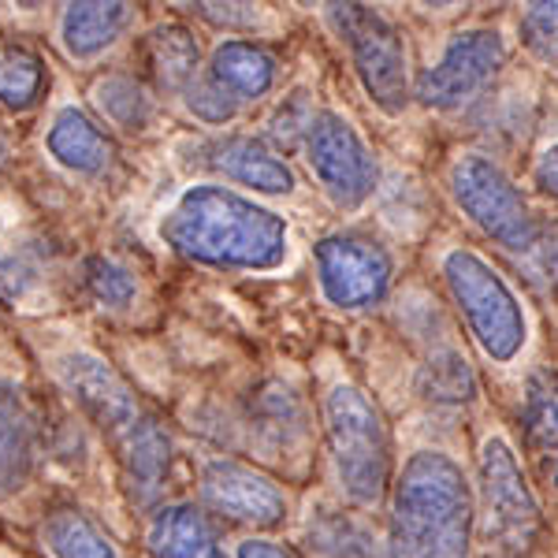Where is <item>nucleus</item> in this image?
I'll return each mask as SVG.
<instances>
[{
  "label": "nucleus",
  "mask_w": 558,
  "mask_h": 558,
  "mask_svg": "<svg viewBox=\"0 0 558 558\" xmlns=\"http://www.w3.org/2000/svg\"><path fill=\"white\" fill-rule=\"evenodd\" d=\"M45 149L60 168L75 175H101L116 160V142L101 131V123L89 120L83 108L68 105L52 116L49 134H45Z\"/></svg>",
  "instance_id": "4468645a"
},
{
  "label": "nucleus",
  "mask_w": 558,
  "mask_h": 558,
  "mask_svg": "<svg viewBox=\"0 0 558 558\" xmlns=\"http://www.w3.org/2000/svg\"><path fill=\"white\" fill-rule=\"evenodd\" d=\"M149 68L157 75V86L168 94H186L202 78V49L186 26L165 23L149 34Z\"/></svg>",
  "instance_id": "6ab92c4d"
},
{
  "label": "nucleus",
  "mask_w": 558,
  "mask_h": 558,
  "mask_svg": "<svg viewBox=\"0 0 558 558\" xmlns=\"http://www.w3.org/2000/svg\"><path fill=\"white\" fill-rule=\"evenodd\" d=\"M4 165H8V138L0 134V168H4Z\"/></svg>",
  "instance_id": "e433bc0d"
},
{
  "label": "nucleus",
  "mask_w": 558,
  "mask_h": 558,
  "mask_svg": "<svg viewBox=\"0 0 558 558\" xmlns=\"http://www.w3.org/2000/svg\"><path fill=\"white\" fill-rule=\"evenodd\" d=\"M417 384H421V395H425L428 402H436V407H465L476 395L473 368L454 347L432 350L428 362L421 365Z\"/></svg>",
  "instance_id": "5701e85b"
},
{
  "label": "nucleus",
  "mask_w": 558,
  "mask_h": 558,
  "mask_svg": "<svg viewBox=\"0 0 558 558\" xmlns=\"http://www.w3.org/2000/svg\"><path fill=\"white\" fill-rule=\"evenodd\" d=\"M205 75L228 97H235L239 105L260 101L265 94H272L279 68L276 57L268 49H260L254 41H220L213 49V60L205 68Z\"/></svg>",
  "instance_id": "a211bd4d"
},
{
  "label": "nucleus",
  "mask_w": 558,
  "mask_h": 558,
  "mask_svg": "<svg viewBox=\"0 0 558 558\" xmlns=\"http://www.w3.org/2000/svg\"><path fill=\"white\" fill-rule=\"evenodd\" d=\"M202 502L213 514L235 521V525L276 529L287 521L291 499L268 473L254 470L246 462L213 458L202 470Z\"/></svg>",
  "instance_id": "f8f14e48"
},
{
  "label": "nucleus",
  "mask_w": 558,
  "mask_h": 558,
  "mask_svg": "<svg viewBox=\"0 0 558 558\" xmlns=\"http://www.w3.org/2000/svg\"><path fill=\"white\" fill-rule=\"evenodd\" d=\"M38 413L20 384L0 380V502L26 492L38 465Z\"/></svg>",
  "instance_id": "ddd939ff"
},
{
  "label": "nucleus",
  "mask_w": 558,
  "mask_h": 558,
  "mask_svg": "<svg viewBox=\"0 0 558 558\" xmlns=\"http://www.w3.org/2000/svg\"><path fill=\"white\" fill-rule=\"evenodd\" d=\"M41 4H45V0H15V8H20V12H38Z\"/></svg>",
  "instance_id": "c9c22d12"
},
{
  "label": "nucleus",
  "mask_w": 558,
  "mask_h": 558,
  "mask_svg": "<svg viewBox=\"0 0 558 558\" xmlns=\"http://www.w3.org/2000/svg\"><path fill=\"white\" fill-rule=\"evenodd\" d=\"M183 97H186V108H191L197 120H205V123H228V120H235V112H239L235 97L223 94L209 75L197 78Z\"/></svg>",
  "instance_id": "c85d7f7f"
},
{
  "label": "nucleus",
  "mask_w": 558,
  "mask_h": 558,
  "mask_svg": "<svg viewBox=\"0 0 558 558\" xmlns=\"http://www.w3.org/2000/svg\"><path fill=\"white\" fill-rule=\"evenodd\" d=\"M521 421L536 451L558 458V368H536L525 380Z\"/></svg>",
  "instance_id": "4be33fe9"
},
{
  "label": "nucleus",
  "mask_w": 558,
  "mask_h": 558,
  "mask_svg": "<svg viewBox=\"0 0 558 558\" xmlns=\"http://www.w3.org/2000/svg\"><path fill=\"white\" fill-rule=\"evenodd\" d=\"M439 272L484 357L495 365L514 362L529 343V317L507 279L465 246L447 250Z\"/></svg>",
  "instance_id": "39448f33"
},
{
  "label": "nucleus",
  "mask_w": 558,
  "mask_h": 558,
  "mask_svg": "<svg viewBox=\"0 0 558 558\" xmlns=\"http://www.w3.org/2000/svg\"><path fill=\"white\" fill-rule=\"evenodd\" d=\"M518 34L529 57L558 68V0H521Z\"/></svg>",
  "instance_id": "a878e982"
},
{
  "label": "nucleus",
  "mask_w": 558,
  "mask_h": 558,
  "mask_svg": "<svg viewBox=\"0 0 558 558\" xmlns=\"http://www.w3.org/2000/svg\"><path fill=\"white\" fill-rule=\"evenodd\" d=\"M213 165L220 168L228 179L250 186L257 194H291L294 186V172L279 153L260 138H250V134H231V138L216 142L213 146Z\"/></svg>",
  "instance_id": "dca6fc26"
},
{
  "label": "nucleus",
  "mask_w": 558,
  "mask_h": 558,
  "mask_svg": "<svg viewBox=\"0 0 558 558\" xmlns=\"http://www.w3.org/2000/svg\"><path fill=\"white\" fill-rule=\"evenodd\" d=\"M533 179H536L539 191H544L547 197H555V202H558V142H555V146H547V149L536 157Z\"/></svg>",
  "instance_id": "2f4dec72"
},
{
  "label": "nucleus",
  "mask_w": 558,
  "mask_h": 558,
  "mask_svg": "<svg viewBox=\"0 0 558 558\" xmlns=\"http://www.w3.org/2000/svg\"><path fill=\"white\" fill-rule=\"evenodd\" d=\"M302 146H305V160H310L320 191L331 197L336 209L354 213L373 197L376 157L347 116L317 112Z\"/></svg>",
  "instance_id": "1a4fd4ad"
},
{
  "label": "nucleus",
  "mask_w": 558,
  "mask_h": 558,
  "mask_svg": "<svg viewBox=\"0 0 558 558\" xmlns=\"http://www.w3.org/2000/svg\"><path fill=\"white\" fill-rule=\"evenodd\" d=\"M197 20H205L216 31H257L265 20L260 0H175Z\"/></svg>",
  "instance_id": "cd10ccee"
},
{
  "label": "nucleus",
  "mask_w": 558,
  "mask_h": 558,
  "mask_svg": "<svg viewBox=\"0 0 558 558\" xmlns=\"http://www.w3.org/2000/svg\"><path fill=\"white\" fill-rule=\"evenodd\" d=\"M328 23L347 45L357 83L387 116H402L410 105L407 41L380 8L365 0H328Z\"/></svg>",
  "instance_id": "0eeeda50"
},
{
  "label": "nucleus",
  "mask_w": 558,
  "mask_h": 558,
  "mask_svg": "<svg viewBox=\"0 0 558 558\" xmlns=\"http://www.w3.org/2000/svg\"><path fill=\"white\" fill-rule=\"evenodd\" d=\"M476 488L447 451H413L387 495V558H473Z\"/></svg>",
  "instance_id": "f03ea898"
},
{
  "label": "nucleus",
  "mask_w": 558,
  "mask_h": 558,
  "mask_svg": "<svg viewBox=\"0 0 558 558\" xmlns=\"http://www.w3.org/2000/svg\"><path fill=\"white\" fill-rule=\"evenodd\" d=\"M425 8H432V12H447V8H454V4H465V0H421Z\"/></svg>",
  "instance_id": "f704fd0d"
},
{
  "label": "nucleus",
  "mask_w": 558,
  "mask_h": 558,
  "mask_svg": "<svg viewBox=\"0 0 558 558\" xmlns=\"http://www.w3.org/2000/svg\"><path fill=\"white\" fill-rule=\"evenodd\" d=\"M153 558H228L209 514L194 502H168L149 521L146 533Z\"/></svg>",
  "instance_id": "f3484780"
},
{
  "label": "nucleus",
  "mask_w": 558,
  "mask_h": 558,
  "mask_svg": "<svg viewBox=\"0 0 558 558\" xmlns=\"http://www.w3.org/2000/svg\"><path fill=\"white\" fill-rule=\"evenodd\" d=\"M313 108L310 101H305V94H291V97H283V105L276 108V116H272V138L279 142V146H291V142H305V134H310L313 128Z\"/></svg>",
  "instance_id": "c756f323"
},
{
  "label": "nucleus",
  "mask_w": 558,
  "mask_h": 558,
  "mask_svg": "<svg viewBox=\"0 0 558 558\" xmlns=\"http://www.w3.org/2000/svg\"><path fill=\"white\" fill-rule=\"evenodd\" d=\"M447 186H451L458 209L502 250L529 254L544 242V228H539L533 205L499 160L484 157V153H465L451 165Z\"/></svg>",
  "instance_id": "6e6552de"
},
{
  "label": "nucleus",
  "mask_w": 558,
  "mask_h": 558,
  "mask_svg": "<svg viewBox=\"0 0 558 558\" xmlns=\"http://www.w3.org/2000/svg\"><path fill=\"white\" fill-rule=\"evenodd\" d=\"M160 239L216 272H272L291 254L283 216L220 183L186 186L160 220Z\"/></svg>",
  "instance_id": "f257e3e1"
},
{
  "label": "nucleus",
  "mask_w": 558,
  "mask_h": 558,
  "mask_svg": "<svg viewBox=\"0 0 558 558\" xmlns=\"http://www.w3.org/2000/svg\"><path fill=\"white\" fill-rule=\"evenodd\" d=\"M476 529L488 551L518 558L536 544L539 518L536 492L507 436H488L476 458Z\"/></svg>",
  "instance_id": "423d86ee"
},
{
  "label": "nucleus",
  "mask_w": 558,
  "mask_h": 558,
  "mask_svg": "<svg viewBox=\"0 0 558 558\" xmlns=\"http://www.w3.org/2000/svg\"><path fill=\"white\" fill-rule=\"evenodd\" d=\"M310 547L320 558H376L373 533L343 510H320L310 521Z\"/></svg>",
  "instance_id": "b1692460"
},
{
  "label": "nucleus",
  "mask_w": 558,
  "mask_h": 558,
  "mask_svg": "<svg viewBox=\"0 0 558 558\" xmlns=\"http://www.w3.org/2000/svg\"><path fill=\"white\" fill-rule=\"evenodd\" d=\"M86 287L97 302L108 305V310H128L138 294V283H134L131 268H123L120 260L97 254L86 260Z\"/></svg>",
  "instance_id": "bb28decb"
},
{
  "label": "nucleus",
  "mask_w": 558,
  "mask_h": 558,
  "mask_svg": "<svg viewBox=\"0 0 558 558\" xmlns=\"http://www.w3.org/2000/svg\"><path fill=\"white\" fill-rule=\"evenodd\" d=\"M60 380L112 447L123 481L138 502H153L172 470V436L131 384L105 357L89 350H71L60 357Z\"/></svg>",
  "instance_id": "7ed1b4c3"
},
{
  "label": "nucleus",
  "mask_w": 558,
  "mask_h": 558,
  "mask_svg": "<svg viewBox=\"0 0 558 558\" xmlns=\"http://www.w3.org/2000/svg\"><path fill=\"white\" fill-rule=\"evenodd\" d=\"M544 254H547V272H551L558 283V223L544 231Z\"/></svg>",
  "instance_id": "72a5a7b5"
},
{
  "label": "nucleus",
  "mask_w": 558,
  "mask_h": 558,
  "mask_svg": "<svg viewBox=\"0 0 558 558\" xmlns=\"http://www.w3.org/2000/svg\"><path fill=\"white\" fill-rule=\"evenodd\" d=\"M395 260L376 239L339 231L317 242V283L328 305L347 313L373 310L387 299Z\"/></svg>",
  "instance_id": "9b49d317"
},
{
  "label": "nucleus",
  "mask_w": 558,
  "mask_h": 558,
  "mask_svg": "<svg viewBox=\"0 0 558 558\" xmlns=\"http://www.w3.org/2000/svg\"><path fill=\"white\" fill-rule=\"evenodd\" d=\"M34 268L26 265V257L15 246H4L0 242V299H20L31 283Z\"/></svg>",
  "instance_id": "7c9ffc66"
},
{
  "label": "nucleus",
  "mask_w": 558,
  "mask_h": 558,
  "mask_svg": "<svg viewBox=\"0 0 558 558\" xmlns=\"http://www.w3.org/2000/svg\"><path fill=\"white\" fill-rule=\"evenodd\" d=\"M41 544L52 558H120L105 529L75 507H60L45 518Z\"/></svg>",
  "instance_id": "aec40b11"
},
{
  "label": "nucleus",
  "mask_w": 558,
  "mask_h": 558,
  "mask_svg": "<svg viewBox=\"0 0 558 558\" xmlns=\"http://www.w3.org/2000/svg\"><path fill=\"white\" fill-rule=\"evenodd\" d=\"M97 108L105 112V120L120 131H146L153 120V97L146 86L131 75H108L94 86Z\"/></svg>",
  "instance_id": "393cba45"
},
{
  "label": "nucleus",
  "mask_w": 558,
  "mask_h": 558,
  "mask_svg": "<svg viewBox=\"0 0 558 558\" xmlns=\"http://www.w3.org/2000/svg\"><path fill=\"white\" fill-rule=\"evenodd\" d=\"M131 0H68L60 15V45L71 60H97L131 26Z\"/></svg>",
  "instance_id": "2eb2a0df"
},
{
  "label": "nucleus",
  "mask_w": 558,
  "mask_h": 558,
  "mask_svg": "<svg viewBox=\"0 0 558 558\" xmlns=\"http://www.w3.org/2000/svg\"><path fill=\"white\" fill-rule=\"evenodd\" d=\"M49 89V71L41 57L23 45H0V105L12 112H31Z\"/></svg>",
  "instance_id": "412c9836"
},
{
  "label": "nucleus",
  "mask_w": 558,
  "mask_h": 558,
  "mask_svg": "<svg viewBox=\"0 0 558 558\" xmlns=\"http://www.w3.org/2000/svg\"><path fill=\"white\" fill-rule=\"evenodd\" d=\"M235 558H299V555H294L287 544H279V539L257 536V539H242Z\"/></svg>",
  "instance_id": "473e14b6"
},
{
  "label": "nucleus",
  "mask_w": 558,
  "mask_h": 558,
  "mask_svg": "<svg viewBox=\"0 0 558 558\" xmlns=\"http://www.w3.org/2000/svg\"><path fill=\"white\" fill-rule=\"evenodd\" d=\"M324 428L336 484L354 507H380L395 484L391 432L384 410L357 384H336L324 395Z\"/></svg>",
  "instance_id": "20e7f679"
},
{
  "label": "nucleus",
  "mask_w": 558,
  "mask_h": 558,
  "mask_svg": "<svg viewBox=\"0 0 558 558\" xmlns=\"http://www.w3.org/2000/svg\"><path fill=\"white\" fill-rule=\"evenodd\" d=\"M507 68V41L492 26L454 34L444 45L439 60L417 78V101L432 112H454V108L476 101L499 71Z\"/></svg>",
  "instance_id": "9d476101"
}]
</instances>
